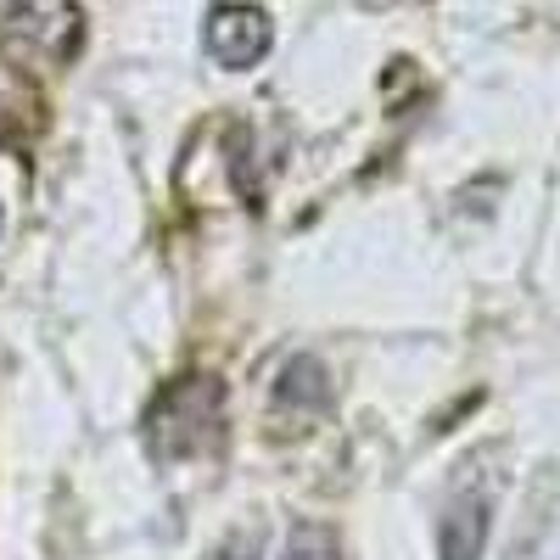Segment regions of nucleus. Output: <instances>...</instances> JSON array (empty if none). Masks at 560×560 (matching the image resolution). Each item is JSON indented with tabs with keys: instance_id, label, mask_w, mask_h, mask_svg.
Masks as SVG:
<instances>
[{
	"instance_id": "2",
	"label": "nucleus",
	"mask_w": 560,
	"mask_h": 560,
	"mask_svg": "<svg viewBox=\"0 0 560 560\" xmlns=\"http://www.w3.org/2000/svg\"><path fill=\"white\" fill-rule=\"evenodd\" d=\"M482 538H488V493H454L438 527L443 560H482Z\"/></svg>"
},
{
	"instance_id": "4",
	"label": "nucleus",
	"mask_w": 560,
	"mask_h": 560,
	"mask_svg": "<svg viewBox=\"0 0 560 560\" xmlns=\"http://www.w3.org/2000/svg\"><path fill=\"white\" fill-rule=\"evenodd\" d=\"M219 560H247V555H242V549H236V555H219Z\"/></svg>"
},
{
	"instance_id": "1",
	"label": "nucleus",
	"mask_w": 560,
	"mask_h": 560,
	"mask_svg": "<svg viewBox=\"0 0 560 560\" xmlns=\"http://www.w3.org/2000/svg\"><path fill=\"white\" fill-rule=\"evenodd\" d=\"M269 45H275V28L258 7H213L208 12V57L219 68H258L269 57Z\"/></svg>"
},
{
	"instance_id": "3",
	"label": "nucleus",
	"mask_w": 560,
	"mask_h": 560,
	"mask_svg": "<svg viewBox=\"0 0 560 560\" xmlns=\"http://www.w3.org/2000/svg\"><path fill=\"white\" fill-rule=\"evenodd\" d=\"M287 560H342V544L331 527H314V522H298L292 538H287Z\"/></svg>"
}]
</instances>
